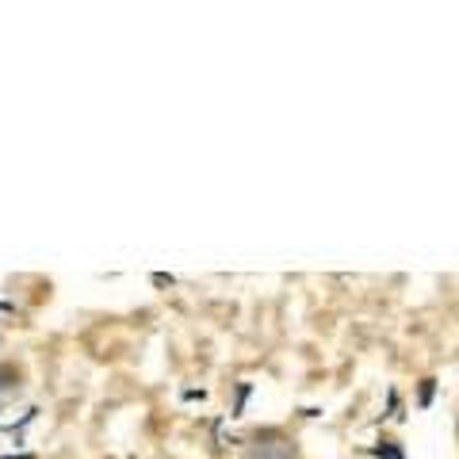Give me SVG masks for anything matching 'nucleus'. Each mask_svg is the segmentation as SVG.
<instances>
[{
  "mask_svg": "<svg viewBox=\"0 0 459 459\" xmlns=\"http://www.w3.org/2000/svg\"><path fill=\"white\" fill-rule=\"evenodd\" d=\"M241 459H299V444L295 437L280 433V429H264V433H256L246 444Z\"/></svg>",
  "mask_w": 459,
  "mask_h": 459,
  "instance_id": "f257e3e1",
  "label": "nucleus"
},
{
  "mask_svg": "<svg viewBox=\"0 0 459 459\" xmlns=\"http://www.w3.org/2000/svg\"><path fill=\"white\" fill-rule=\"evenodd\" d=\"M23 386V371L16 364H0V394H16Z\"/></svg>",
  "mask_w": 459,
  "mask_h": 459,
  "instance_id": "f03ea898",
  "label": "nucleus"
}]
</instances>
